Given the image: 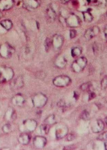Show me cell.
<instances>
[{
  "mask_svg": "<svg viewBox=\"0 0 107 150\" xmlns=\"http://www.w3.org/2000/svg\"><path fill=\"white\" fill-rule=\"evenodd\" d=\"M87 64V59L81 57L73 62L72 64V70L76 73H80L85 69Z\"/></svg>",
  "mask_w": 107,
  "mask_h": 150,
  "instance_id": "1",
  "label": "cell"
},
{
  "mask_svg": "<svg viewBox=\"0 0 107 150\" xmlns=\"http://www.w3.org/2000/svg\"><path fill=\"white\" fill-rule=\"evenodd\" d=\"M65 23L67 25L70 27L76 28L79 27L81 23V20L76 14L70 13L65 18Z\"/></svg>",
  "mask_w": 107,
  "mask_h": 150,
  "instance_id": "2",
  "label": "cell"
},
{
  "mask_svg": "<svg viewBox=\"0 0 107 150\" xmlns=\"http://www.w3.org/2000/svg\"><path fill=\"white\" fill-rule=\"evenodd\" d=\"M48 101L46 96L42 93H38L33 97L32 102L34 105L37 108H42L45 105Z\"/></svg>",
  "mask_w": 107,
  "mask_h": 150,
  "instance_id": "3",
  "label": "cell"
},
{
  "mask_svg": "<svg viewBox=\"0 0 107 150\" xmlns=\"http://www.w3.org/2000/svg\"><path fill=\"white\" fill-rule=\"evenodd\" d=\"M71 80L68 76L66 75H60L56 77L53 80V83L56 86L64 87L70 84Z\"/></svg>",
  "mask_w": 107,
  "mask_h": 150,
  "instance_id": "4",
  "label": "cell"
},
{
  "mask_svg": "<svg viewBox=\"0 0 107 150\" xmlns=\"http://www.w3.org/2000/svg\"><path fill=\"white\" fill-rule=\"evenodd\" d=\"M100 32V28H99L98 26H93V27L90 28L86 31L84 35V37L86 40L89 41L98 35Z\"/></svg>",
  "mask_w": 107,
  "mask_h": 150,
  "instance_id": "5",
  "label": "cell"
},
{
  "mask_svg": "<svg viewBox=\"0 0 107 150\" xmlns=\"http://www.w3.org/2000/svg\"><path fill=\"white\" fill-rule=\"evenodd\" d=\"M41 3L39 0H23V6L25 9L31 10L38 8Z\"/></svg>",
  "mask_w": 107,
  "mask_h": 150,
  "instance_id": "6",
  "label": "cell"
},
{
  "mask_svg": "<svg viewBox=\"0 0 107 150\" xmlns=\"http://www.w3.org/2000/svg\"><path fill=\"white\" fill-rule=\"evenodd\" d=\"M68 128L66 125L60 124L57 126L55 134L58 139H62L66 136L68 134Z\"/></svg>",
  "mask_w": 107,
  "mask_h": 150,
  "instance_id": "7",
  "label": "cell"
},
{
  "mask_svg": "<svg viewBox=\"0 0 107 150\" xmlns=\"http://www.w3.org/2000/svg\"><path fill=\"white\" fill-rule=\"evenodd\" d=\"M105 125L102 120L98 119L92 122L91 125V129L94 133H99L102 132L104 129Z\"/></svg>",
  "mask_w": 107,
  "mask_h": 150,
  "instance_id": "8",
  "label": "cell"
},
{
  "mask_svg": "<svg viewBox=\"0 0 107 150\" xmlns=\"http://www.w3.org/2000/svg\"><path fill=\"white\" fill-rule=\"evenodd\" d=\"M13 51L11 46L5 44L0 47V54L4 58L10 57L13 54Z\"/></svg>",
  "mask_w": 107,
  "mask_h": 150,
  "instance_id": "9",
  "label": "cell"
},
{
  "mask_svg": "<svg viewBox=\"0 0 107 150\" xmlns=\"http://www.w3.org/2000/svg\"><path fill=\"white\" fill-rule=\"evenodd\" d=\"M64 39L62 36L55 35L52 40V45L55 49H60L63 45Z\"/></svg>",
  "mask_w": 107,
  "mask_h": 150,
  "instance_id": "10",
  "label": "cell"
},
{
  "mask_svg": "<svg viewBox=\"0 0 107 150\" xmlns=\"http://www.w3.org/2000/svg\"><path fill=\"white\" fill-rule=\"evenodd\" d=\"M47 140L43 136H37L34 138L33 140L34 145L38 148H42L47 144Z\"/></svg>",
  "mask_w": 107,
  "mask_h": 150,
  "instance_id": "11",
  "label": "cell"
},
{
  "mask_svg": "<svg viewBox=\"0 0 107 150\" xmlns=\"http://www.w3.org/2000/svg\"><path fill=\"white\" fill-rule=\"evenodd\" d=\"M13 0H0V10H7L14 5Z\"/></svg>",
  "mask_w": 107,
  "mask_h": 150,
  "instance_id": "12",
  "label": "cell"
},
{
  "mask_svg": "<svg viewBox=\"0 0 107 150\" xmlns=\"http://www.w3.org/2000/svg\"><path fill=\"white\" fill-rule=\"evenodd\" d=\"M46 16L47 18L49 21L52 22H54L55 20L57 14L55 11L53 9L51 6L48 7L46 10Z\"/></svg>",
  "mask_w": 107,
  "mask_h": 150,
  "instance_id": "13",
  "label": "cell"
},
{
  "mask_svg": "<svg viewBox=\"0 0 107 150\" xmlns=\"http://www.w3.org/2000/svg\"><path fill=\"white\" fill-rule=\"evenodd\" d=\"M24 125L28 131L32 132L36 128L37 123L34 120H28L24 123Z\"/></svg>",
  "mask_w": 107,
  "mask_h": 150,
  "instance_id": "14",
  "label": "cell"
},
{
  "mask_svg": "<svg viewBox=\"0 0 107 150\" xmlns=\"http://www.w3.org/2000/svg\"><path fill=\"white\" fill-rule=\"evenodd\" d=\"M83 19L86 23H91L93 19V17L90 12L88 11H85L83 12Z\"/></svg>",
  "mask_w": 107,
  "mask_h": 150,
  "instance_id": "15",
  "label": "cell"
},
{
  "mask_svg": "<svg viewBox=\"0 0 107 150\" xmlns=\"http://www.w3.org/2000/svg\"><path fill=\"white\" fill-rule=\"evenodd\" d=\"M19 141L21 144H26L30 141V137L29 135L27 134H22L19 138Z\"/></svg>",
  "mask_w": 107,
  "mask_h": 150,
  "instance_id": "16",
  "label": "cell"
},
{
  "mask_svg": "<svg viewBox=\"0 0 107 150\" xmlns=\"http://www.w3.org/2000/svg\"><path fill=\"white\" fill-rule=\"evenodd\" d=\"M55 64L58 67H64L66 64V61L63 57L58 58L55 62Z\"/></svg>",
  "mask_w": 107,
  "mask_h": 150,
  "instance_id": "17",
  "label": "cell"
},
{
  "mask_svg": "<svg viewBox=\"0 0 107 150\" xmlns=\"http://www.w3.org/2000/svg\"><path fill=\"white\" fill-rule=\"evenodd\" d=\"M82 50L80 47H76L73 49L71 52L72 56L74 58L78 57L82 54Z\"/></svg>",
  "mask_w": 107,
  "mask_h": 150,
  "instance_id": "18",
  "label": "cell"
},
{
  "mask_svg": "<svg viewBox=\"0 0 107 150\" xmlns=\"http://www.w3.org/2000/svg\"><path fill=\"white\" fill-rule=\"evenodd\" d=\"M1 24L2 26H3L4 28L6 30L10 29L13 26V24H12L11 21L8 20H5L1 21Z\"/></svg>",
  "mask_w": 107,
  "mask_h": 150,
  "instance_id": "19",
  "label": "cell"
},
{
  "mask_svg": "<svg viewBox=\"0 0 107 150\" xmlns=\"http://www.w3.org/2000/svg\"><path fill=\"white\" fill-rule=\"evenodd\" d=\"M95 4L100 8H105L107 4V0H95Z\"/></svg>",
  "mask_w": 107,
  "mask_h": 150,
  "instance_id": "20",
  "label": "cell"
},
{
  "mask_svg": "<svg viewBox=\"0 0 107 150\" xmlns=\"http://www.w3.org/2000/svg\"><path fill=\"white\" fill-rule=\"evenodd\" d=\"M46 124L48 125H53L55 123V117L54 115H51L48 116L45 121Z\"/></svg>",
  "mask_w": 107,
  "mask_h": 150,
  "instance_id": "21",
  "label": "cell"
},
{
  "mask_svg": "<svg viewBox=\"0 0 107 150\" xmlns=\"http://www.w3.org/2000/svg\"><path fill=\"white\" fill-rule=\"evenodd\" d=\"M41 132L42 134H47L49 132V125L45 124V125H41L40 127Z\"/></svg>",
  "mask_w": 107,
  "mask_h": 150,
  "instance_id": "22",
  "label": "cell"
},
{
  "mask_svg": "<svg viewBox=\"0 0 107 150\" xmlns=\"http://www.w3.org/2000/svg\"><path fill=\"white\" fill-rule=\"evenodd\" d=\"M52 45V40L49 38L46 39L45 42V50L47 52L49 51Z\"/></svg>",
  "mask_w": 107,
  "mask_h": 150,
  "instance_id": "23",
  "label": "cell"
},
{
  "mask_svg": "<svg viewBox=\"0 0 107 150\" xmlns=\"http://www.w3.org/2000/svg\"><path fill=\"white\" fill-rule=\"evenodd\" d=\"M91 86L92 83L90 82H87L82 84L80 87V88L83 91H89L90 88Z\"/></svg>",
  "mask_w": 107,
  "mask_h": 150,
  "instance_id": "24",
  "label": "cell"
},
{
  "mask_svg": "<svg viewBox=\"0 0 107 150\" xmlns=\"http://www.w3.org/2000/svg\"><path fill=\"white\" fill-rule=\"evenodd\" d=\"M14 103H15L16 105H19V104H22L23 102L24 101V99H23L22 97V96H17V97H15L14 98Z\"/></svg>",
  "mask_w": 107,
  "mask_h": 150,
  "instance_id": "25",
  "label": "cell"
},
{
  "mask_svg": "<svg viewBox=\"0 0 107 150\" xmlns=\"http://www.w3.org/2000/svg\"><path fill=\"white\" fill-rule=\"evenodd\" d=\"M81 118L83 120H87L90 118V113L86 110L83 111L81 115Z\"/></svg>",
  "mask_w": 107,
  "mask_h": 150,
  "instance_id": "26",
  "label": "cell"
},
{
  "mask_svg": "<svg viewBox=\"0 0 107 150\" xmlns=\"http://www.w3.org/2000/svg\"><path fill=\"white\" fill-rule=\"evenodd\" d=\"M97 139L100 141H107V131L99 135Z\"/></svg>",
  "mask_w": 107,
  "mask_h": 150,
  "instance_id": "27",
  "label": "cell"
},
{
  "mask_svg": "<svg viewBox=\"0 0 107 150\" xmlns=\"http://www.w3.org/2000/svg\"><path fill=\"white\" fill-rule=\"evenodd\" d=\"M101 89H106L107 87V75L105 76L103 78L101 82Z\"/></svg>",
  "mask_w": 107,
  "mask_h": 150,
  "instance_id": "28",
  "label": "cell"
},
{
  "mask_svg": "<svg viewBox=\"0 0 107 150\" xmlns=\"http://www.w3.org/2000/svg\"><path fill=\"white\" fill-rule=\"evenodd\" d=\"M77 35V32L75 30H71L70 32V36L71 39L74 38Z\"/></svg>",
  "mask_w": 107,
  "mask_h": 150,
  "instance_id": "29",
  "label": "cell"
},
{
  "mask_svg": "<svg viewBox=\"0 0 107 150\" xmlns=\"http://www.w3.org/2000/svg\"><path fill=\"white\" fill-rule=\"evenodd\" d=\"M76 135L73 134H68L67 137V140L68 141H71L73 140H74V139L76 138Z\"/></svg>",
  "mask_w": 107,
  "mask_h": 150,
  "instance_id": "30",
  "label": "cell"
},
{
  "mask_svg": "<svg viewBox=\"0 0 107 150\" xmlns=\"http://www.w3.org/2000/svg\"><path fill=\"white\" fill-rule=\"evenodd\" d=\"M96 97V94L94 92H90L89 96V100L93 99Z\"/></svg>",
  "mask_w": 107,
  "mask_h": 150,
  "instance_id": "31",
  "label": "cell"
},
{
  "mask_svg": "<svg viewBox=\"0 0 107 150\" xmlns=\"http://www.w3.org/2000/svg\"><path fill=\"white\" fill-rule=\"evenodd\" d=\"M104 33L105 36L106 37V38L107 39V25L105 26L104 29Z\"/></svg>",
  "mask_w": 107,
  "mask_h": 150,
  "instance_id": "32",
  "label": "cell"
},
{
  "mask_svg": "<svg viewBox=\"0 0 107 150\" xmlns=\"http://www.w3.org/2000/svg\"><path fill=\"white\" fill-rule=\"evenodd\" d=\"M71 0H61V1L63 4H66V3H68Z\"/></svg>",
  "mask_w": 107,
  "mask_h": 150,
  "instance_id": "33",
  "label": "cell"
},
{
  "mask_svg": "<svg viewBox=\"0 0 107 150\" xmlns=\"http://www.w3.org/2000/svg\"><path fill=\"white\" fill-rule=\"evenodd\" d=\"M74 96L75 98L77 99V98H78V96H79V95H78V93H76V92L74 93Z\"/></svg>",
  "mask_w": 107,
  "mask_h": 150,
  "instance_id": "34",
  "label": "cell"
},
{
  "mask_svg": "<svg viewBox=\"0 0 107 150\" xmlns=\"http://www.w3.org/2000/svg\"><path fill=\"white\" fill-rule=\"evenodd\" d=\"M105 148L106 150H107V142H105L104 144Z\"/></svg>",
  "mask_w": 107,
  "mask_h": 150,
  "instance_id": "35",
  "label": "cell"
},
{
  "mask_svg": "<svg viewBox=\"0 0 107 150\" xmlns=\"http://www.w3.org/2000/svg\"><path fill=\"white\" fill-rule=\"evenodd\" d=\"M105 122H106V125H107V116L106 117V118H105Z\"/></svg>",
  "mask_w": 107,
  "mask_h": 150,
  "instance_id": "36",
  "label": "cell"
},
{
  "mask_svg": "<svg viewBox=\"0 0 107 150\" xmlns=\"http://www.w3.org/2000/svg\"><path fill=\"white\" fill-rule=\"evenodd\" d=\"M1 17V12H0V18Z\"/></svg>",
  "mask_w": 107,
  "mask_h": 150,
  "instance_id": "37",
  "label": "cell"
}]
</instances>
